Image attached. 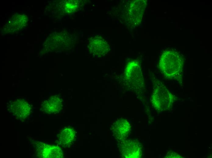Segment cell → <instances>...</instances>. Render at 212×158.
<instances>
[{
    "label": "cell",
    "instance_id": "cell-1",
    "mask_svg": "<svg viewBox=\"0 0 212 158\" xmlns=\"http://www.w3.org/2000/svg\"><path fill=\"white\" fill-rule=\"evenodd\" d=\"M183 64L184 60L181 54L169 50L161 55L159 67L165 77L180 81L182 79Z\"/></svg>",
    "mask_w": 212,
    "mask_h": 158
},
{
    "label": "cell",
    "instance_id": "cell-2",
    "mask_svg": "<svg viewBox=\"0 0 212 158\" xmlns=\"http://www.w3.org/2000/svg\"><path fill=\"white\" fill-rule=\"evenodd\" d=\"M153 82L154 90L150 98L151 102L157 111H166L172 105L174 96L161 81L155 79Z\"/></svg>",
    "mask_w": 212,
    "mask_h": 158
},
{
    "label": "cell",
    "instance_id": "cell-3",
    "mask_svg": "<svg viewBox=\"0 0 212 158\" xmlns=\"http://www.w3.org/2000/svg\"><path fill=\"white\" fill-rule=\"evenodd\" d=\"M124 78L131 89L136 92L142 91L144 86V79L138 62L133 60L127 64L125 70Z\"/></svg>",
    "mask_w": 212,
    "mask_h": 158
},
{
    "label": "cell",
    "instance_id": "cell-4",
    "mask_svg": "<svg viewBox=\"0 0 212 158\" xmlns=\"http://www.w3.org/2000/svg\"><path fill=\"white\" fill-rule=\"evenodd\" d=\"M119 142L118 148L123 157L139 158L142 156V146L138 141L125 139Z\"/></svg>",
    "mask_w": 212,
    "mask_h": 158
},
{
    "label": "cell",
    "instance_id": "cell-5",
    "mask_svg": "<svg viewBox=\"0 0 212 158\" xmlns=\"http://www.w3.org/2000/svg\"><path fill=\"white\" fill-rule=\"evenodd\" d=\"M9 109L11 114L16 119L24 120L30 115L32 107L25 100L18 99L10 103Z\"/></svg>",
    "mask_w": 212,
    "mask_h": 158
},
{
    "label": "cell",
    "instance_id": "cell-6",
    "mask_svg": "<svg viewBox=\"0 0 212 158\" xmlns=\"http://www.w3.org/2000/svg\"><path fill=\"white\" fill-rule=\"evenodd\" d=\"M36 153L38 157L42 158H60L63 157L62 151L60 147L41 142L36 143Z\"/></svg>",
    "mask_w": 212,
    "mask_h": 158
},
{
    "label": "cell",
    "instance_id": "cell-7",
    "mask_svg": "<svg viewBox=\"0 0 212 158\" xmlns=\"http://www.w3.org/2000/svg\"><path fill=\"white\" fill-rule=\"evenodd\" d=\"M111 130L115 138L118 142L125 139L129 136L131 129L129 122L126 119L121 118L113 125Z\"/></svg>",
    "mask_w": 212,
    "mask_h": 158
},
{
    "label": "cell",
    "instance_id": "cell-8",
    "mask_svg": "<svg viewBox=\"0 0 212 158\" xmlns=\"http://www.w3.org/2000/svg\"><path fill=\"white\" fill-rule=\"evenodd\" d=\"M63 102L61 98L57 95L50 97L42 104L43 111L48 114H54L60 112L63 108Z\"/></svg>",
    "mask_w": 212,
    "mask_h": 158
},
{
    "label": "cell",
    "instance_id": "cell-9",
    "mask_svg": "<svg viewBox=\"0 0 212 158\" xmlns=\"http://www.w3.org/2000/svg\"><path fill=\"white\" fill-rule=\"evenodd\" d=\"M76 135L73 128H65L58 135V142L60 146L64 147H69L75 140Z\"/></svg>",
    "mask_w": 212,
    "mask_h": 158
},
{
    "label": "cell",
    "instance_id": "cell-10",
    "mask_svg": "<svg viewBox=\"0 0 212 158\" xmlns=\"http://www.w3.org/2000/svg\"><path fill=\"white\" fill-rule=\"evenodd\" d=\"M92 46L95 49V55L102 56L107 53L108 50V45L104 40L102 38H98L94 40Z\"/></svg>",
    "mask_w": 212,
    "mask_h": 158
}]
</instances>
